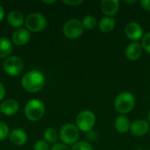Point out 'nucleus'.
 Returning a JSON list of instances; mask_svg holds the SVG:
<instances>
[{"instance_id":"f257e3e1","label":"nucleus","mask_w":150,"mask_h":150,"mask_svg":"<svg viewBox=\"0 0 150 150\" xmlns=\"http://www.w3.org/2000/svg\"><path fill=\"white\" fill-rule=\"evenodd\" d=\"M21 83L25 91L30 93H36L44 87L45 76L39 70H31L23 76Z\"/></svg>"},{"instance_id":"f03ea898","label":"nucleus","mask_w":150,"mask_h":150,"mask_svg":"<svg viewBox=\"0 0 150 150\" xmlns=\"http://www.w3.org/2000/svg\"><path fill=\"white\" fill-rule=\"evenodd\" d=\"M135 98L134 95L128 91H122L116 97L114 100V107L120 115L129 113L134 107Z\"/></svg>"},{"instance_id":"7ed1b4c3","label":"nucleus","mask_w":150,"mask_h":150,"mask_svg":"<svg viewBox=\"0 0 150 150\" xmlns=\"http://www.w3.org/2000/svg\"><path fill=\"white\" fill-rule=\"evenodd\" d=\"M45 113V105L39 99L29 100L25 106V115L31 121L40 120Z\"/></svg>"},{"instance_id":"20e7f679","label":"nucleus","mask_w":150,"mask_h":150,"mask_svg":"<svg viewBox=\"0 0 150 150\" xmlns=\"http://www.w3.org/2000/svg\"><path fill=\"white\" fill-rule=\"evenodd\" d=\"M76 123L79 130L86 133L91 132L96 124V116L90 110L82 111L77 114Z\"/></svg>"},{"instance_id":"39448f33","label":"nucleus","mask_w":150,"mask_h":150,"mask_svg":"<svg viewBox=\"0 0 150 150\" xmlns=\"http://www.w3.org/2000/svg\"><path fill=\"white\" fill-rule=\"evenodd\" d=\"M60 139L65 145H74L79 139V129L74 124H65L60 131Z\"/></svg>"},{"instance_id":"423d86ee","label":"nucleus","mask_w":150,"mask_h":150,"mask_svg":"<svg viewBox=\"0 0 150 150\" xmlns=\"http://www.w3.org/2000/svg\"><path fill=\"white\" fill-rule=\"evenodd\" d=\"M83 30L84 28L82 24V21L76 18H72L66 21L62 27V32L65 37L71 40L79 38L83 34Z\"/></svg>"},{"instance_id":"0eeeda50","label":"nucleus","mask_w":150,"mask_h":150,"mask_svg":"<svg viewBox=\"0 0 150 150\" xmlns=\"http://www.w3.org/2000/svg\"><path fill=\"white\" fill-rule=\"evenodd\" d=\"M25 24L28 31L40 32L47 26L46 18L38 12L30 13L25 19Z\"/></svg>"},{"instance_id":"6e6552de","label":"nucleus","mask_w":150,"mask_h":150,"mask_svg":"<svg viewBox=\"0 0 150 150\" xmlns=\"http://www.w3.org/2000/svg\"><path fill=\"white\" fill-rule=\"evenodd\" d=\"M24 68L23 61L18 56H9L5 59L4 62V71L11 76H18Z\"/></svg>"},{"instance_id":"1a4fd4ad","label":"nucleus","mask_w":150,"mask_h":150,"mask_svg":"<svg viewBox=\"0 0 150 150\" xmlns=\"http://www.w3.org/2000/svg\"><path fill=\"white\" fill-rule=\"evenodd\" d=\"M125 34L129 40L135 42L142 38L143 29L140 24L136 22H129L125 27Z\"/></svg>"},{"instance_id":"9d476101","label":"nucleus","mask_w":150,"mask_h":150,"mask_svg":"<svg viewBox=\"0 0 150 150\" xmlns=\"http://www.w3.org/2000/svg\"><path fill=\"white\" fill-rule=\"evenodd\" d=\"M149 130V123L144 120H136L131 123L130 132L134 136L141 137L145 135Z\"/></svg>"},{"instance_id":"9b49d317","label":"nucleus","mask_w":150,"mask_h":150,"mask_svg":"<svg viewBox=\"0 0 150 150\" xmlns=\"http://www.w3.org/2000/svg\"><path fill=\"white\" fill-rule=\"evenodd\" d=\"M100 9L105 17L113 18L120 9V1L118 0H103L100 3Z\"/></svg>"},{"instance_id":"f8f14e48","label":"nucleus","mask_w":150,"mask_h":150,"mask_svg":"<svg viewBox=\"0 0 150 150\" xmlns=\"http://www.w3.org/2000/svg\"><path fill=\"white\" fill-rule=\"evenodd\" d=\"M31 39V33L27 29L18 28L11 35V41L18 46H24L29 42Z\"/></svg>"},{"instance_id":"ddd939ff","label":"nucleus","mask_w":150,"mask_h":150,"mask_svg":"<svg viewBox=\"0 0 150 150\" xmlns=\"http://www.w3.org/2000/svg\"><path fill=\"white\" fill-rule=\"evenodd\" d=\"M142 47L139 42H131L129 43L125 50V54L127 58L130 61L138 60L142 54Z\"/></svg>"},{"instance_id":"4468645a","label":"nucleus","mask_w":150,"mask_h":150,"mask_svg":"<svg viewBox=\"0 0 150 150\" xmlns=\"http://www.w3.org/2000/svg\"><path fill=\"white\" fill-rule=\"evenodd\" d=\"M19 109L18 103L11 98L5 99L1 105H0V112L7 116H12L18 112Z\"/></svg>"},{"instance_id":"2eb2a0df","label":"nucleus","mask_w":150,"mask_h":150,"mask_svg":"<svg viewBox=\"0 0 150 150\" xmlns=\"http://www.w3.org/2000/svg\"><path fill=\"white\" fill-rule=\"evenodd\" d=\"M10 141L16 146H22L27 142V134L22 129H14L10 133Z\"/></svg>"},{"instance_id":"dca6fc26","label":"nucleus","mask_w":150,"mask_h":150,"mask_svg":"<svg viewBox=\"0 0 150 150\" xmlns=\"http://www.w3.org/2000/svg\"><path fill=\"white\" fill-rule=\"evenodd\" d=\"M131 122L128 118L125 115H120L114 121V127L120 134H126L130 131Z\"/></svg>"},{"instance_id":"f3484780","label":"nucleus","mask_w":150,"mask_h":150,"mask_svg":"<svg viewBox=\"0 0 150 150\" xmlns=\"http://www.w3.org/2000/svg\"><path fill=\"white\" fill-rule=\"evenodd\" d=\"M7 21H8L10 25L18 28V27H20L24 24L25 19H24V17L20 11H11L7 15Z\"/></svg>"},{"instance_id":"a211bd4d","label":"nucleus","mask_w":150,"mask_h":150,"mask_svg":"<svg viewBox=\"0 0 150 150\" xmlns=\"http://www.w3.org/2000/svg\"><path fill=\"white\" fill-rule=\"evenodd\" d=\"M115 19L111 17H104L98 22V27L103 33H110L115 27Z\"/></svg>"},{"instance_id":"6ab92c4d","label":"nucleus","mask_w":150,"mask_h":150,"mask_svg":"<svg viewBox=\"0 0 150 150\" xmlns=\"http://www.w3.org/2000/svg\"><path fill=\"white\" fill-rule=\"evenodd\" d=\"M12 51V42L5 38H0V58H4L11 54Z\"/></svg>"},{"instance_id":"aec40b11","label":"nucleus","mask_w":150,"mask_h":150,"mask_svg":"<svg viewBox=\"0 0 150 150\" xmlns=\"http://www.w3.org/2000/svg\"><path fill=\"white\" fill-rule=\"evenodd\" d=\"M59 138V134L54 128H47L44 132V139L47 143H55Z\"/></svg>"},{"instance_id":"412c9836","label":"nucleus","mask_w":150,"mask_h":150,"mask_svg":"<svg viewBox=\"0 0 150 150\" xmlns=\"http://www.w3.org/2000/svg\"><path fill=\"white\" fill-rule=\"evenodd\" d=\"M82 24H83L84 29L92 30L96 26V25H97V19L92 15H87L82 20Z\"/></svg>"},{"instance_id":"4be33fe9","label":"nucleus","mask_w":150,"mask_h":150,"mask_svg":"<svg viewBox=\"0 0 150 150\" xmlns=\"http://www.w3.org/2000/svg\"><path fill=\"white\" fill-rule=\"evenodd\" d=\"M142 48L150 54V32H148L143 34L142 38V43H141Z\"/></svg>"},{"instance_id":"5701e85b","label":"nucleus","mask_w":150,"mask_h":150,"mask_svg":"<svg viewBox=\"0 0 150 150\" xmlns=\"http://www.w3.org/2000/svg\"><path fill=\"white\" fill-rule=\"evenodd\" d=\"M71 150H93V148L87 142H77L73 145Z\"/></svg>"},{"instance_id":"b1692460","label":"nucleus","mask_w":150,"mask_h":150,"mask_svg":"<svg viewBox=\"0 0 150 150\" xmlns=\"http://www.w3.org/2000/svg\"><path fill=\"white\" fill-rule=\"evenodd\" d=\"M8 135H9L8 126L4 122L0 121V142L4 141L7 138Z\"/></svg>"},{"instance_id":"393cba45","label":"nucleus","mask_w":150,"mask_h":150,"mask_svg":"<svg viewBox=\"0 0 150 150\" xmlns=\"http://www.w3.org/2000/svg\"><path fill=\"white\" fill-rule=\"evenodd\" d=\"M33 150H50V147L46 141L39 140L35 142L33 146Z\"/></svg>"},{"instance_id":"a878e982","label":"nucleus","mask_w":150,"mask_h":150,"mask_svg":"<svg viewBox=\"0 0 150 150\" xmlns=\"http://www.w3.org/2000/svg\"><path fill=\"white\" fill-rule=\"evenodd\" d=\"M50 150H71V149H69V148L67 145L63 144V143H56V144H54V145L52 147V149H51Z\"/></svg>"},{"instance_id":"bb28decb","label":"nucleus","mask_w":150,"mask_h":150,"mask_svg":"<svg viewBox=\"0 0 150 150\" xmlns=\"http://www.w3.org/2000/svg\"><path fill=\"white\" fill-rule=\"evenodd\" d=\"M140 4L142 9L150 11V0H141Z\"/></svg>"},{"instance_id":"cd10ccee","label":"nucleus","mask_w":150,"mask_h":150,"mask_svg":"<svg viewBox=\"0 0 150 150\" xmlns=\"http://www.w3.org/2000/svg\"><path fill=\"white\" fill-rule=\"evenodd\" d=\"M64 4H68V5H70V6H77L83 3V0H76V1H63Z\"/></svg>"},{"instance_id":"c85d7f7f","label":"nucleus","mask_w":150,"mask_h":150,"mask_svg":"<svg viewBox=\"0 0 150 150\" xmlns=\"http://www.w3.org/2000/svg\"><path fill=\"white\" fill-rule=\"evenodd\" d=\"M4 95H5V88L2 84V83H0V100H2L4 98Z\"/></svg>"},{"instance_id":"c756f323","label":"nucleus","mask_w":150,"mask_h":150,"mask_svg":"<svg viewBox=\"0 0 150 150\" xmlns=\"http://www.w3.org/2000/svg\"><path fill=\"white\" fill-rule=\"evenodd\" d=\"M4 8L0 5V22L3 20L4 18Z\"/></svg>"},{"instance_id":"7c9ffc66","label":"nucleus","mask_w":150,"mask_h":150,"mask_svg":"<svg viewBox=\"0 0 150 150\" xmlns=\"http://www.w3.org/2000/svg\"><path fill=\"white\" fill-rule=\"evenodd\" d=\"M44 4H54L55 3V0H53V1H43Z\"/></svg>"},{"instance_id":"2f4dec72","label":"nucleus","mask_w":150,"mask_h":150,"mask_svg":"<svg viewBox=\"0 0 150 150\" xmlns=\"http://www.w3.org/2000/svg\"><path fill=\"white\" fill-rule=\"evenodd\" d=\"M125 3H126V4H135L136 1H135V0H134V1H127V0H126Z\"/></svg>"},{"instance_id":"473e14b6","label":"nucleus","mask_w":150,"mask_h":150,"mask_svg":"<svg viewBox=\"0 0 150 150\" xmlns=\"http://www.w3.org/2000/svg\"><path fill=\"white\" fill-rule=\"evenodd\" d=\"M148 122L150 124V110L149 112V115H148Z\"/></svg>"},{"instance_id":"72a5a7b5","label":"nucleus","mask_w":150,"mask_h":150,"mask_svg":"<svg viewBox=\"0 0 150 150\" xmlns=\"http://www.w3.org/2000/svg\"><path fill=\"white\" fill-rule=\"evenodd\" d=\"M137 150H143V149H138Z\"/></svg>"}]
</instances>
